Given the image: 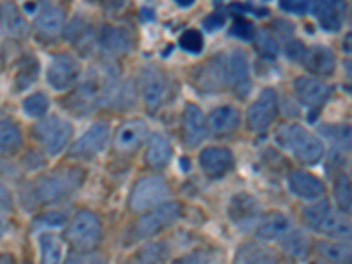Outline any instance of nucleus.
<instances>
[{
  "label": "nucleus",
  "instance_id": "nucleus-14",
  "mask_svg": "<svg viewBox=\"0 0 352 264\" xmlns=\"http://www.w3.org/2000/svg\"><path fill=\"white\" fill-rule=\"evenodd\" d=\"M199 166L210 178H222L234 166V155L226 146H208L199 153Z\"/></svg>",
  "mask_w": 352,
  "mask_h": 264
},
{
  "label": "nucleus",
  "instance_id": "nucleus-16",
  "mask_svg": "<svg viewBox=\"0 0 352 264\" xmlns=\"http://www.w3.org/2000/svg\"><path fill=\"white\" fill-rule=\"evenodd\" d=\"M287 187L300 199L317 201L326 194V185L316 175L308 171H292L287 178Z\"/></svg>",
  "mask_w": 352,
  "mask_h": 264
},
{
  "label": "nucleus",
  "instance_id": "nucleus-12",
  "mask_svg": "<svg viewBox=\"0 0 352 264\" xmlns=\"http://www.w3.org/2000/svg\"><path fill=\"white\" fill-rule=\"evenodd\" d=\"M228 83L231 85L234 94L240 99L250 94L252 90V78H250V65H248V56L243 50L236 48L231 52L228 58Z\"/></svg>",
  "mask_w": 352,
  "mask_h": 264
},
{
  "label": "nucleus",
  "instance_id": "nucleus-45",
  "mask_svg": "<svg viewBox=\"0 0 352 264\" xmlns=\"http://www.w3.org/2000/svg\"><path fill=\"white\" fill-rule=\"evenodd\" d=\"M226 23V16L222 14V12H213V14H210V16H206L203 20V27L208 30V32H215V30H219L220 27H224Z\"/></svg>",
  "mask_w": 352,
  "mask_h": 264
},
{
  "label": "nucleus",
  "instance_id": "nucleus-15",
  "mask_svg": "<svg viewBox=\"0 0 352 264\" xmlns=\"http://www.w3.org/2000/svg\"><path fill=\"white\" fill-rule=\"evenodd\" d=\"M294 87V94H296L298 100L301 104L308 106V108H319L328 100L331 88L324 83V81L317 80V78H307L300 76L292 83Z\"/></svg>",
  "mask_w": 352,
  "mask_h": 264
},
{
  "label": "nucleus",
  "instance_id": "nucleus-17",
  "mask_svg": "<svg viewBox=\"0 0 352 264\" xmlns=\"http://www.w3.org/2000/svg\"><path fill=\"white\" fill-rule=\"evenodd\" d=\"M291 219L282 212H270L259 217L256 224V238L261 241L282 240L291 232Z\"/></svg>",
  "mask_w": 352,
  "mask_h": 264
},
{
  "label": "nucleus",
  "instance_id": "nucleus-38",
  "mask_svg": "<svg viewBox=\"0 0 352 264\" xmlns=\"http://www.w3.org/2000/svg\"><path fill=\"white\" fill-rule=\"evenodd\" d=\"M168 247L164 243H150L138 252V264H159L168 256Z\"/></svg>",
  "mask_w": 352,
  "mask_h": 264
},
{
  "label": "nucleus",
  "instance_id": "nucleus-20",
  "mask_svg": "<svg viewBox=\"0 0 352 264\" xmlns=\"http://www.w3.org/2000/svg\"><path fill=\"white\" fill-rule=\"evenodd\" d=\"M0 32L12 39H23L28 34V23L23 12L12 2L0 4Z\"/></svg>",
  "mask_w": 352,
  "mask_h": 264
},
{
  "label": "nucleus",
  "instance_id": "nucleus-8",
  "mask_svg": "<svg viewBox=\"0 0 352 264\" xmlns=\"http://www.w3.org/2000/svg\"><path fill=\"white\" fill-rule=\"evenodd\" d=\"M194 85L203 94L222 92L228 87V58L224 55H215L199 65L194 71Z\"/></svg>",
  "mask_w": 352,
  "mask_h": 264
},
{
  "label": "nucleus",
  "instance_id": "nucleus-27",
  "mask_svg": "<svg viewBox=\"0 0 352 264\" xmlns=\"http://www.w3.org/2000/svg\"><path fill=\"white\" fill-rule=\"evenodd\" d=\"M234 264H278V257L270 247L252 241L238 248Z\"/></svg>",
  "mask_w": 352,
  "mask_h": 264
},
{
  "label": "nucleus",
  "instance_id": "nucleus-47",
  "mask_svg": "<svg viewBox=\"0 0 352 264\" xmlns=\"http://www.w3.org/2000/svg\"><path fill=\"white\" fill-rule=\"evenodd\" d=\"M208 263V256L204 252H192L188 254V256L180 257V259H176L173 264H206Z\"/></svg>",
  "mask_w": 352,
  "mask_h": 264
},
{
  "label": "nucleus",
  "instance_id": "nucleus-37",
  "mask_svg": "<svg viewBox=\"0 0 352 264\" xmlns=\"http://www.w3.org/2000/svg\"><path fill=\"white\" fill-rule=\"evenodd\" d=\"M335 199L338 210L344 215L351 213V180L345 173H340L335 180Z\"/></svg>",
  "mask_w": 352,
  "mask_h": 264
},
{
  "label": "nucleus",
  "instance_id": "nucleus-22",
  "mask_svg": "<svg viewBox=\"0 0 352 264\" xmlns=\"http://www.w3.org/2000/svg\"><path fill=\"white\" fill-rule=\"evenodd\" d=\"M184 141L187 146L194 148L206 136V120L199 106L187 104L184 111Z\"/></svg>",
  "mask_w": 352,
  "mask_h": 264
},
{
  "label": "nucleus",
  "instance_id": "nucleus-34",
  "mask_svg": "<svg viewBox=\"0 0 352 264\" xmlns=\"http://www.w3.org/2000/svg\"><path fill=\"white\" fill-rule=\"evenodd\" d=\"M39 78V62L34 56H27L20 62V67L16 71V76H14V90L21 92V90H27L34 81H37Z\"/></svg>",
  "mask_w": 352,
  "mask_h": 264
},
{
  "label": "nucleus",
  "instance_id": "nucleus-9",
  "mask_svg": "<svg viewBox=\"0 0 352 264\" xmlns=\"http://www.w3.org/2000/svg\"><path fill=\"white\" fill-rule=\"evenodd\" d=\"M278 116V94L264 88L247 111V125L252 132H266Z\"/></svg>",
  "mask_w": 352,
  "mask_h": 264
},
{
  "label": "nucleus",
  "instance_id": "nucleus-13",
  "mask_svg": "<svg viewBox=\"0 0 352 264\" xmlns=\"http://www.w3.org/2000/svg\"><path fill=\"white\" fill-rule=\"evenodd\" d=\"M148 138V127L140 118L125 120L120 127L116 129L115 148L120 153H134L146 143Z\"/></svg>",
  "mask_w": 352,
  "mask_h": 264
},
{
  "label": "nucleus",
  "instance_id": "nucleus-48",
  "mask_svg": "<svg viewBox=\"0 0 352 264\" xmlns=\"http://www.w3.org/2000/svg\"><path fill=\"white\" fill-rule=\"evenodd\" d=\"M9 229H11V219H9V215L4 210L0 208V238H4L9 232Z\"/></svg>",
  "mask_w": 352,
  "mask_h": 264
},
{
  "label": "nucleus",
  "instance_id": "nucleus-3",
  "mask_svg": "<svg viewBox=\"0 0 352 264\" xmlns=\"http://www.w3.org/2000/svg\"><path fill=\"white\" fill-rule=\"evenodd\" d=\"M65 240L78 252H92L102 240V222L90 210H81L65 228Z\"/></svg>",
  "mask_w": 352,
  "mask_h": 264
},
{
  "label": "nucleus",
  "instance_id": "nucleus-5",
  "mask_svg": "<svg viewBox=\"0 0 352 264\" xmlns=\"http://www.w3.org/2000/svg\"><path fill=\"white\" fill-rule=\"evenodd\" d=\"M32 136L50 157L58 155L72 140V125L65 118L50 115L34 125Z\"/></svg>",
  "mask_w": 352,
  "mask_h": 264
},
{
  "label": "nucleus",
  "instance_id": "nucleus-49",
  "mask_svg": "<svg viewBox=\"0 0 352 264\" xmlns=\"http://www.w3.org/2000/svg\"><path fill=\"white\" fill-rule=\"evenodd\" d=\"M9 204H11V192H9L4 185L0 184V208L4 210Z\"/></svg>",
  "mask_w": 352,
  "mask_h": 264
},
{
  "label": "nucleus",
  "instance_id": "nucleus-46",
  "mask_svg": "<svg viewBox=\"0 0 352 264\" xmlns=\"http://www.w3.org/2000/svg\"><path fill=\"white\" fill-rule=\"evenodd\" d=\"M280 8L291 14H305L310 11L312 2H280Z\"/></svg>",
  "mask_w": 352,
  "mask_h": 264
},
{
  "label": "nucleus",
  "instance_id": "nucleus-7",
  "mask_svg": "<svg viewBox=\"0 0 352 264\" xmlns=\"http://www.w3.org/2000/svg\"><path fill=\"white\" fill-rule=\"evenodd\" d=\"M140 92L144 102V108L150 113H157L168 99L169 83L166 74L155 65L141 69L140 74Z\"/></svg>",
  "mask_w": 352,
  "mask_h": 264
},
{
  "label": "nucleus",
  "instance_id": "nucleus-42",
  "mask_svg": "<svg viewBox=\"0 0 352 264\" xmlns=\"http://www.w3.org/2000/svg\"><path fill=\"white\" fill-rule=\"evenodd\" d=\"M257 36V50L259 53H263L264 56H276V41L273 39V36H270L268 32H261L256 34Z\"/></svg>",
  "mask_w": 352,
  "mask_h": 264
},
{
  "label": "nucleus",
  "instance_id": "nucleus-30",
  "mask_svg": "<svg viewBox=\"0 0 352 264\" xmlns=\"http://www.w3.org/2000/svg\"><path fill=\"white\" fill-rule=\"evenodd\" d=\"M319 232L333 238V240L345 241L349 240V236H351V222H349L347 215L331 210L329 215L326 217L324 222H322V226H320Z\"/></svg>",
  "mask_w": 352,
  "mask_h": 264
},
{
  "label": "nucleus",
  "instance_id": "nucleus-26",
  "mask_svg": "<svg viewBox=\"0 0 352 264\" xmlns=\"http://www.w3.org/2000/svg\"><path fill=\"white\" fill-rule=\"evenodd\" d=\"M173 159V146L169 140L162 134H153L146 143L144 162L152 169H164Z\"/></svg>",
  "mask_w": 352,
  "mask_h": 264
},
{
  "label": "nucleus",
  "instance_id": "nucleus-2",
  "mask_svg": "<svg viewBox=\"0 0 352 264\" xmlns=\"http://www.w3.org/2000/svg\"><path fill=\"white\" fill-rule=\"evenodd\" d=\"M85 180V171L80 168H65L43 175L34 184L32 197L37 204H55L76 192Z\"/></svg>",
  "mask_w": 352,
  "mask_h": 264
},
{
  "label": "nucleus",
  "instance_id": "nucleus-32",
  "mask_svg": "<svg viewBox=\"0 0 352 264\" xmlns=\"http://www.w3.org/2000/svg\"><path fill=\"white\" fill-rule=\"evenodd\" d=\"M317 252L328 264H349L351 261V245L347 241H320Z\"/></svg>",
  "mask_w": 352,
  "mask_h": 264
},
{
  "label": "nucleus",
  "instance_id": "nucleus-40",
  "mask_svg": "<svg viewBox=\"0 0 352 264\" xmlns=\"http://www.w3.org/2000/svg\"><path fill=\"white\" fill-rule=\"evenodd\" d=\"M256 28H254L252 21H248L247 18L240 16L238 14L234 18V23L231 27V36L238 37V39H243V41H252L256 37Z\"/></svg>",
  "mask_w": 352,
  "mask_h": 264
},
{
  "label": "nucleus",
  "instance_id": "nucleus-28",
  "mask_svg": "<svg viewBox=\"0 0 352 264\" xmlns=\"http://www.w3.org/2000/svg\"><path fill=\"white\" fill-rule=\"evenodd\" d=\"M23 144V134L14 120H0V155H14Z\"/></svg>",
  "mask_w": 352,
  "mask_h": 264
},
{
  "label": "nucleus",
  "instance_id": "nucleus-21",
  "mask_svg": "<svg viewBox=\"0 0 352 264\" xmlns=\"http://www.w3.org/2000/svg\"><path fill=\"white\" fill-rule=\"evenodd\" d=\"M301 64L305 65L308 72H312L316 76H333L336 67L335 53L324 46H312L307 48Z\"/></svg>",
  "mask_w": 352,
  "mask_h": 264
},
{
  "label": "nucleus",
  "instance_id": "nucleus-33",
  "mask_svg": "<svg viewBox=\"0 0 352 264\" xmlns=\"http://www.w3.org/2000/svg\"><path fill=\"white\" fill-rule=\"evenodd\" d=\"M282 247H284V252L294 261H305L310 254V240L301 231H291L285 234Z\"/></svg>",
  "mask_w": 352,
  "mask_h": 264
},
{
  "label": "nucleus",
  "instance_id": "nucleus-23",
  "mask_svg": "<svg viewBox=\"0 0 352 264\" xmlns=\"http://www.w3.org/2000/svg\"><path fill=\"white\" fill-rule=\"evenodd\" d=\"M240 125V111L234 106H219L208 115L206 129L215 136H228Z\"/></svg>",
  "mask_w": 352,
  "mask_h": 264
},
{
  "label": "nucleus",
  "instance_id": "nucleus-35",
  "mask_svg": "<svg viewBox=\"0 0 352 264\" xmlns=\"http://www.w3.org/2000/svg\"><path fill=\"white\" fill-rule=\"evenodd\" d=\"M331 210L333 208L328 199H317L316 203L310 204V206H307V208L303 210V213H301V215H303V222L307 224V228L319 232L320 226H322V222H324L326 217L329 215Z\"/></svg>",
  "mask_w": 352,
  "mask_h": 264
},
{
  "label": "nucleus",
  "instance_id": "nucleus-6",
  "mask_svg": "<svg viewBox=\"0 0 352 264\" xmlns=\"http://www.w3.org/2000/svg\"><path fill=\"white\" fill-rule=\"evenodd\" d=\"M169 197H171V187L164 176H144L132 187L129 208L132 212H144V210H152L159 204L166 203Z\"/></svg>",
  "mask_w": 352,
  "mask_h": 264
},
{
  "label": "nucleus",
  "instance_id": "nucleus-36",
  "mask_svg": "<svg viewBox=\"0 0 352 264\" xmlns=\"http://www.w3.org/2000/svg\"><path fill=\"white\" fill-rule=\"evenodd\" d=\"M21 108H23L25 115L30 116V118H46L50 109V99L46 97V94L36 92L32 96H28L27 99H23L21 102Z\"/></svg>",
  "mask_w": 352,
  "mask_h": 264
},
{
  "label": "nucleus",
  "instance_id": "nucleus-29",
  "mask_svg": "<svg viewBox=\"0 0 352 264\" xmlns=\"http://www.w3.org/2000/svg\"><path fill=\"white\" fill-rule=\"evenodd\" d=\"M67 39L69 43L74 46L76 50H80L81 53H88L94 48V41H96V36H94V28L83 20H74L71 27L67 28Z\"/></svg>",
  "mask_w": 352,
  "mask_h": 264
},
{
  "label": "nucleus",
  "instance_id": "nucleus-44",
  "mask_svg": "<svg viewBox=\"0 0 352 264\" xmlns=\"http://www.w3.org/2000/svg\"><path fill=\"white\" fill-rule=\"evenodd\" d=\"M307 52V46L300 41H292V43H287V48H285V53L291 60L294 62H301L303 60V55Z\"/></svg>",
  "mask_w": 352,
  "mask_h": 264
},
{
  "label": "nucleus",
  "instance_id": "nucleus-10",
  "mask_svg": "<svg viewBox=\"0 0 352 264\" xmlns=\"http://www.w3.org/2000/svg\"><path fill=\"white\" fill-rule=\"evenodd\" d=\"M109 141V124L108 122H96L87 129L83 136L71 144L69 157L74 160H90L99 155L106 148Z\"/></svg>",
  "mask_w": 352,
  "mask_h": 264
},
{
  "label": "nucleus",
  "instance_id": "nucleus-18",
  "mask_svg": "<svg viewBox=\"0 0 352 264\" xmlns=\"http://www.w3.org/2000/svg\"><path fill=\"white\" fill-rule=\"evenodd\" d=\"M229 219L231 222H234L240 228L245 226L254 224L261 215L259 203L256 201V197L250 196V194H236L234 197H231V203H229Z\"/></svg>",
  "mask_w": 352,
  "mask_h": 264
},
{
  "label": "nucleus",
  "instance_id": "nucleus-31",
  "mask_svg": "<svg viewBox=\"0 0 352 264\" xmlns=\"http://www.w3.org/2000/svg\"><path fill=\"white\" fill-rule=\"evenodd\" d=\"M39 243L41 263L39 264H60L62 261V241L55 232L44 231L37 238Z\"/></svg>",
  "mask_w": 352,
  "mask_h": 264
},
{
  "label": "nucleus",
  "instance_id": "nucleus-41",
  "mask_svg": "<svg viewBox=\"0 0 352 264\" xmlns=\"http://www.w3.org/2000/svg\"><path fill=\"white\" fill-rule=\"evenodd\" d=\"M64 264H109L108 256L99 252H78L65 259Z\"/></svg>",
  "mask_w": 352,
  "mask_h": 264
},
{
  "label": "nucleus",
  "instance_id": "nucleus-50",
  "mask_svg": "<svg viewBox=\"0 0 352 264\" xmlns=\"http://www.w3.org/2000/svg\"><path fill=\"white\" fill-rule=\"evenodd\" d=\"M0 264H16V263H14V259H12L9 254H6V256L0 257Z\"/></svg>",
  "mask_w": 352,
  "mask_h": 264
},
{
  "label": "nucleus",
  "instance_id": "nucleus-43",
  "mask_svg": "<svg viewBox=\"0 0 352 264\" xmlns=\"http://www.w3.org/2000/svg\"><path fill=\"white\" fill-rule=\"evenodd\" d=\"M62 224H65V217H62L60 213L56 212L43 213V215L34 222V226H43V228H58V226Z\"/></svg>",
  "mask_w": 352,
  "mask_h": 264
},
{
  "label": "nucleus",
  "instance_id": "nucleus-11",
  "mask_svg": "<svg viewBox=\"0 0 352 264\" xmlns=\"http://www.w3.org/2000/svg\"><path fill=\"white\" fill-rule=\"evenodd\" d=\"M81 76V65L80 62L69 53H58L53 56L50 62L48 72H46V80L53 90H69L76 85V81Z\"/></svg>",
  "mask_w": 352,
  "mask_h": 264
},
{
  "label": "nucleus",
  "instance_id": "nucleus-39",
  "mask_svg": "<svg viewBox=\"0 0 352 264\" xmlns=\"http://www.w3.org/2000/svg\"><path fill=\"white\" fill-rule=\"evenodd\" d=\"M178 44H180V48L185 50L187 53L197 55V53L203 52L204 48V37L199 30L190 28V30H185V32L182 34L180 39H178Z\"/></svg>",
  "mask_w": 352,
  "mask_h": 264
},
{
  "label": "nucleus",
  "instance_id": "nucleus-25",
  "mask_svg": "<svg viewBox=\"0 0 352 264\" xmlns=\"http://www.w3.org/2000/svg\"><path fill=\"white\" fill-rule=\"evenodd\" d=\"M100 46L111 55H125L132 50V36L127 28L104 25L99 36Z\"/></svg>",
  "mask_w": 352,
  "mask_h": 264
},
{
  "label": "nucleus",
  "instance_id": "nucleus-4",
  "mask_svg": "<svg viewBox=\"0 0 352 264\" xmlns=\"http://www.w3.org/2000/svg\"><path fill=\"white\" fill-rule=\"evenodd\" d=\"M182 203L178 201H166L155 208L150 210L138 219L132 229V238L134 240H148V238L157 236L159 232L166 231L169 226H173L176 220L182 217Z\"/></svg>",
  "mask_w": 352,
  "mask_h": 264
},
{
  "label": "nucleus",
  "instance_id": "nucleus-24",
  "mask_svg": "<svg viewBox=\"0 0 352 264\" xmlns=\"http://www.w3.org/2000/svg\"><path fill=\"white\" fill-rule=\"evenodd\" d=\"M310 11L316 14L320 28L326 32H338L344 25V2H317V4H312Z\"/></svg>",
  "mask_w": 352,
  "mask_h": 264
},
{
  "label": "nucleus",
  "instance_id": "nucleus-1",
  "mask_svg": "<svg viewBox=\"0 0 352 264\" xmlns=\"http://www.w3.org/2000/svg\"><path fill=\"white\" fill-rule=\"evenodd\" d=\"M273 140L280 148L291 153L301 164H317L326 153L324 143L314 132H310L300 124L282 125V127L276 129Z\"/></svg>",
  "mask_w": 352,
  "mask_h": 264
},
{
  "label": "nucleus",
  "instance_id": "nucleus-19",
  "mask_svg": "<svg viewBox=\"0 0 352 264\" xmlns=\"http://www.w3.org/2000/svg\"><path fill=\"white\" fill-rule=\"evenodd\" d=\"M36 28L41 36L53 39V37L60 36L65 27V12L64 9L53 4L41 6L36 14Z\"/></svg>",
  "mask_w": 352,
  "mask_h": 264
}]
</instances>
